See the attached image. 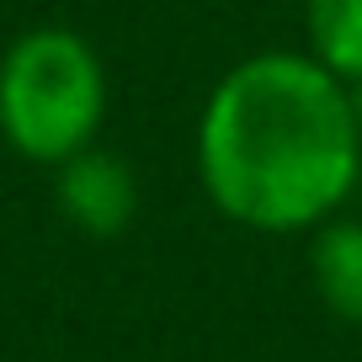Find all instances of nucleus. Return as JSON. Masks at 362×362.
<instances>
[{
    "instance_id": "f257e3e1",
    "label": "nucleus",
    "mask_w": 362,
    "mask_h": 362,
    "mask_svg": "<svg viewBox=\"0 0 362 362\" xmlns=\"http://www.w3.org/2000/svg\"><path fill=\"white\" fill-rule=\"evenodd\" d=\"M197 176L218 214L245 229H320L362 176L351 86L315 54L267 48L240 59L208 90Z\"/></svg>"
},
{
    "instance_id": "7ed1b4c3",
    "label": "nucleus",
    "mask_w": 362,
    "mask_h": 362,
    "mask_svg": "<svg viewBox=\"0 0 362 362\" xmlns=\"http://www.w3.org/2000/svg\"><path fill=\"white\" fill-rule=\"evenodd\" d=\"M59 208L64 218L90 240H112L134 224L139 214V181L134 165L112 149L86 144L80 155H69L59 165Z\"/></svg>"
},
{
    "instance_id": "20e7f679",
    "label": "nucleus",
    "mask_w": 362,
    "mask_h": 362,
    "mask_svg": "<svg viewBox=\"0 0 362 362\" xmlns=\"http://www.w3.org/2000/svg\"><path fill=\"white\" fill-rule=\"evenodd\" d=\"M309 272H315V293L346 325H362V224L357 218H336L320 224L315 250H309Z\"/></svg>"
},
{
    "instance_id": "39448f33",
    "label": "nucleus",
    "mask_w": 362,
    "mask_h": 362,
    "mask_svg": "<svg viewBox=\"0 0 362 362\" xmlns=\"http://www.w3.org/2000/svg\"><path fill=\"white\" fill-rule=\"evenodd\" d=\"M304 27H309V54L330 75L357 86L362 80V0H309Z\"/></svg>"
},
{
    "instance_id": "f03ea898",
    "label": "nucleus",
    "mask_w": 362,
    "mask_h": 362,
    "mask_svg": "<svg viewBox=\"0 0 362 362\" xmlns=\"http://www.w3.org/2000/svg\"><path fill=\"white\" fill-rule=\"evenodd\" d=\"M107 117V69L69 27H33L0 59V134L33 165H64Z\"/></svg>"
}]
</instances>
